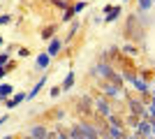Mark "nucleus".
Listing matches in <instances>:
<instances>
[{"instance_id": "nucleus-1", "label": "nucleus", "mask_w": 155, "mask_h": 139, "mask_svg": "<svg viewBox=\"0 0 155 139\" xmlns=\"http://www.w3.org/2000/svg\"><path fill=\"white\" fill-rule=\"evenodd\" d=\"M60 46H63V44H60L58 40H51V42H49V46H46V53H49V56H56V53L60 51Z\"/></svg>"}, {"instance_id": "nucleus-2", "label": "nucleus", "mask_w": 155, "mask_h": 139, "mask_svg": "<svg viewBox=\"0 0 155 139\" xmlns=\"http://www.w3.org/2000/svg\"><path fill=\"white\" fill-rule=\"evenodd\" d=\"M23 100H26V95H23V93H16V95H14V98L9 100V102H7V107H9V109H14V107H16V104H21Z\"/></svg>"}, {"instance_id": "nucleus-3", "label": "nucleus", "mask_w": 155, "mask_h": 139, "mask_svg": "<svg viewBox=\"0 0 155 139\" xmlns=\"http://www.w3.org/2000/svg\"><path fill=\"white\" fill-rule=\"evenodd\" d=\"M118 14H120V9H118V7H107V21H116Z\"/></svg>"}, {"instance_id": "nucleus-4", "label": "nucleus", "mask_w": 155, "mask_h": 139, "mask_svg": "<svg viewBox=\"0 0 155 139\" xmlns=\"http://www.w3.org/2000/svg\"><path fill=\"white\" fill-rule=\"evenodd\" d=\"M72 84H74V72H70L67 77H65V84H63V91H70Z\"/></svg>"}, {"instance_id": "nucleus-5", "label": "nucleus", "mask_w": 155, "mask_h": 139, "mask_svg": "<svg viewBox=\"0 0 155 139\" xmlns=\"http://www.w3.org/2000/svg\"><path fill=\"white\" fill-rule=\"evenodd\" d=\"M79 132H81V134H86V137H95V134H97V130H93V127H88V125H81V127H79Z\"/></svg>"}, {"instance_id": "nucleus-6", "label": "nucleus", "mask_w": 155, "mask_h": 139, "mask_svg": "<svg viewBox=\"0 0 155 139\" xmlns=\"http://www.w3.org/2000/svg\"><path fill=\"white\" fill-rule=\"evenodd\" d=\"M97 109H100L104 116H109V114H111V109L107 107V102H104V100H97Z\"/></svg>"}, {"instance_id": "nucleus-7", "label": "nucleus", "mask_w": 155, "mask_h": 139, "mask_svg": "<svg viewBox=\"0 0 155 139\" xmlns=\"http://www.w3.org/2000/svg\"><path fill=\"white\" fill-rule=\"evenodd\" d=\"M46 65H49V53H44V56H39V58H37V67H39V70H44Z\"/></svg>"}, {"instance_id": "nucleus-8", "label": "nucleus", "mask_w": 155, "mask_h": 139, "mask_svg": "<svg viewBox=\"0 0 155 139\" xmlns=\"http://www.w3.org/2000/svg\"><path fill=\"white\" fill-rule=\"evenodd\" d=\"M44 84H46V79L37 81V84H35V88H32V91H30V95H28V98H35V95H37V93L42 91V86H44Z\"/></svg>"}, {"instance_id": "nucleus-9", "label": "nucleus", "mask_w": 155, "mask_h": 139, "mask_svg": "<svg viewBox=\"0 0 155 139\" xmlns=\"http://www.w3.org/2000/svg\"><path fill=\"white\" fill-rule=\"evenodd\" d=\"M30 134H32V137H44L46 130H44V127H30Z\"/></svg>"}, {"instance_id": "nucleus-10", "label": "nucleus", "mask_w": 155, "mask_h": 139, "mask_svg": "<svg viewBox=\"0 0 155 139\" xmlns=\"http://www.w3.org/2000/svg\"><path fill=\"white\" fill-rule=\"evenodd\" d=\"M132 81H134V86L139 88V91H148V84H143L141 79H132Z\"/></svg>"}, {"instance_id": "nucleus-11", "label": "nucleus", "mask_w": 155, "mask_h": 139, "mask_svg": "<svg viewBox=\"0 0 155 139\" xmlns=\"http://www.w3.org/2000/svg\"><path fill=\"white\" fill-rule=\"evenodd\" d=\"M104 91L109 93V95H118V93H120V91H118L116 86H109V84H107V86H104Z\"/></svg>"}, {"instance_id": "nucleus-12", "label": "nucleus", "mask_w": 155, "mask_h": 139, "mask_svg": "<svg viewBox=\"0 0 155 139\" xmlns=\"http://www.w3.org/2000/svg\"><path fill=\"white\" fill-rule=\"evenodd\" d=\"M81 9H86V2H77V5L72 7V12H74V14H79Z\"/></svg>"}, {"instance_id": "nucleus-13", "label": "nucleus", "mask_w": 155, "mask_h": 139, "mask_svg": "<svg viewBox=\"0 0 155 139\" xmlns=\"http://www.w3.org/2000/svg\"><path fill=\"white\" fill-rule=\"evenodd\" d=\"M109 134H111V137H120V134H123V130H118V125H114V127L109 130Z\"/></svg>"}, {"instance_id": "nucleus-14", "label": "nucleus", "mask_w": 155, "mask_h": 139, "mask_svg": "<svg viewBox=\"0 0 155 139\" xmlns=\"http://www.w3.org/2000/svg\"><path fill=\"white\" fill-rule=\"evenodd\" d=\"M139 132H143V134H150V125H148V123H141V125H139Z\"/></svg>"}, {"instance_id": "nucleus-15", "label": "nucleus", "mask_w": 155, "mask_h": 139, "mask_svg": "<svg viewBox=\"0 0 155 139\" xmlns=\"http://www.w3.org/2000/svg\"><path fill=\"white\" fill-rule=\"evenodd\" d=\"M53 33H56V28H44V33H42V37H46V40H49V37H51Z\"/></svg>"}, {"instance_id": "nucleus-16", "label": "nucleus", "mask_w": 155, "mask_h": 139, "mask_svg": "<svg viewBox=\"0 0 155 139\" xmlns=\"http://www.w3.org/2000/svg\"><path fill=\"white\" fill-rule=\"evenodd\" d=\"M139 5H141V9H150L153 0H139Z\"/></svg>"}, {"instance_id": "nucleus-17", "label": "nucleus", "mask_w": 155, "mask_h": 139, "mask_svg": "<svg viewBox=\"0 0 155 139\" xmlns=\"http://www.w3.org/2000/svg\"><path fill=\"white\" fill-rule=\"evenodd\" d=\"M5 23H9V16H0V26H5Z\"/></svg>"}, {"instance_id": "nucleus-18", "label": "nucleus", "mask_w": 155, "mask_h": 139, "mask_svg": "<svg viewBox=\"0 0 155 139\" xmlns=\"http://www.w3.org/2000/svg\"><path fill=\"white\" fill-rule=\"evenodd\" d=\"M5 63H7V56L2 53V56H0V65H5Z\"/></svg>"}, {"instance_id": "nucleus-19", "label": "nucleus", "mask_w": 155, "mask_h": 139, "mask_svg": "<svg viewBox=\"0 0 155 139\" xmlns=\"http://www.w3.org/2000/svg\"><path fill=\"white\" fill-rule=\"evenodd\" d=\"M5 72H7L5 67H0V79H2V77H5Z\"/></svg>"}, {"instance_id": "nucleus-20", "label": "nucleus", "mask_w": 155, "mask_h": 139, "mask_svg": "<svg viewBox=\"0 0 155 139\" xmlns=\"http://www.w3.org/2000/svg\"><path fill=\"white\" fill-rule=\"evenodd\" d=\"M0 44H2V37H0Z\"/></svg>"}]
</instances>
